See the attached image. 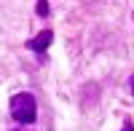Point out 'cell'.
I'll use <instances>...</instances> for the list:
<instances>
[{"label":"cell","mask_w":134,"mask_h":131,"mask_svg":"<svg viewBox=\"0 0 134 131\" xmlns=\"http://www.w3.org/2000/svg\"><path fill=\"white\" fill-rule=\"evenodd\" d=\"M11 118L16 123H35L38 118V102L30 91H19L11 96Z\"/></svg>","instance_id":"6da1fadb"},{"label":"cell","mask_w":134,"mask_h":131,"mask_svg":"<svg viewBox=\"0 0 134 131\" xmlns=\"http://www.w3.org/2000/svg\"><path fill=\"white\" fill-rule=\"evenodd\" d=\"M99 102V83H83L81 88V110H91V107H97Z\"/></svg>","instance_id":"7a4b0ae2"},{"label":"cell","mask_w":134,"mask_h":131,"mask_svg":"<svg viewBox=\"0 0 134 131\" xmlns=\"http://www.w3.org/2000/svg\"><path fill=\"white\" fill-rule=\"evenodd\" d=\"M51 40H54V32L51 29H43L40 35H35V38L27 40V48L35 51V53H40V59H43V53H46V48L51 46Z\"/></svg>","instance_id":"3957f363"},{"label":"cell","mask_w":134,"mask_h":131,"mask_svg":"<svg viewBox=\"0 0 134 131\" xmlns=\"http://www.w3.org/2000/svg\"><path fill=\"white\" fill-rule=\"evenodd\" d=\"M48 14H51V11H48V0H38V16L46 19Z\"/></svg>","instance_id":"277c9868"},{"label":"cell","mask_w":134,"mask_h":131,"mask_svg":"<svg viewBox=\"0 0 134 131\" xmlns=\"http://www.w3.org/2000/svg\"><path fill=\"white\" fill-rule=\"evenodd\" d=\"M121 131H134V123L129 121V118H126V121H124V126H121Z\"/></svg>","instance_id":"5b68a950"},{"label":"cell","mask_w":134,"mask_h":131,"mask_svg":"<svg viewBox=\"0 0 134 131\" xmlns=\"http://www.w3.org/2000/svg\"><path fill=\"white\" fill-rule=\"evenodd\" d=\"M129 83H131V94H134V75H131V78H129Z\"/></svg>","instance_id":"8992f818"},{"label":"cell","mask_w":134,"mask_h":131,"mask_svg":"<svg viewBox=\"0 0 134 131\" xmlns=\"http://www.w3.org/2000/svg\"><path fill=\"white\" fill-rule=\"evenodd\" d=\"M14 131H21V128H14Z\"/></svg>","instance_id":"52a82bcc"},{"label":"cell","mask_w":134,"mask_h":131,"mask_svg":"<svg viewBox=\"0 0 134 131\" xmlns=\"http://www.w3.org/2000/svg\"><path fill=\"white\" fill-rule=\"evenodd\" d=\"M131 19H134V14H131Z\"/></svg>","instance_id":"ba28073f"}]
</instances>
